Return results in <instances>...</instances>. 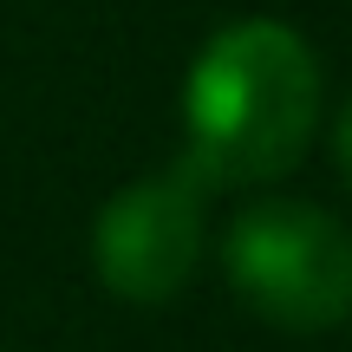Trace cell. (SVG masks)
Returning a JSON list of instances; mask_svg holds the SVG:
<instances>
[{"mask_svg": "<svg viewBox=\"0 0 352 352\" xmlns=\"http://www.w3.org/2000/svg\"><path fill=\"white\" fill-rule=\"evenodd\" d=\"M202 241H209V176L176 157L170 170L138 176L104 202L91 228V261L118 300L157 307L196 274Z\"/></svg>", "mask_w": 352, "mask_h": 352, "instance_id": "3", "label": "cell"}, {"mask_svg": "<svg viewBox=\"0 0 352 352\" xmlns=\"http://www.w3.org/2000/svg\"><path fill=\"white\" fill-rule=\"evenodd\" d=\"M333 157H340V170H346V183H352V98H346V111H340V131H333Z\"/></svg>", "mask_w": 352, "mask_h": 352, "instance_id": "4", "label": "cell"}, {"mask_svg": "<svg viewBox=\"0 0 352 352\" xmlns=\"http://www.w3.org/2000/svg\"><path fill=\"white\" fill-rule=\"evenodd\" d=\"M222 274L280 333H327L352 320V235L314 202H248L222 228Z\"/></svg>", "mask_w": 352, "mask_h": 352, "instance_id": "2", "label": "cell"}, {"mask_svg": "<svg viewBox=\"0 0 352 352\" xmlns=\"http://www.w3.org/2000/svg\"><path fill=\"white\" fill-rule=\"evenodd\" d=\"M320 124V59L287 20H228L183 85L189 164L222 183H274L300 164Z\"/></svg>", "mask_w": 352, "mask_h": 352, "instance_id": "1", "label": "cell"}]
</instances>
